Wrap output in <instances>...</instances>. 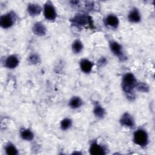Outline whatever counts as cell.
I'll return each instance as SVG.
<instances>
[{"label":"cell","mask_w":155,"mask_h":155,"mask_svg":"<svg viewBox=\"0 0 155 155\" xmlns=\"http://www.w3.org/2000/svg\"><path fill=\"white\" fill-rule=\"evenodd\" d=\"M136 84L137 81L135 76L132 73H128L123 76L121 86L125 93L128 94H131Z\"/></svg>","instance_id":"obj_1"},{"label":"cell","mask_w":155,"mask_h":155,"mask_svg":"<svg viewBox=\"0 0 155 155\" xmlns=\"http://www.w3.org/2000/svg\"><path fill=\"white\" fill-rule=\"evenodd\" d=\"M133 142L136 145L144 147L148 143V136L147 131L143 129H138L133 134Z\"/></svg>","instance_id":"obj_2"},{"label":"cell","mask_w":155,"mask_h":155,"mask_svg":"<svg viewBox=\"0 0 155 155\" xmlns=\"http://www.w3.org/2000/svg\"><path fill=\"white\" fill-rule=\"evenodd\" d=\"M44 15L45 19L49 21H53L57 17L56 9L50 1H47L44 5Z\"/></svg>","instance_id":"obj_3"},{"label":"cell","mask_w":155,"mask_h":155,"mask_svg":"<svg viewBox=\"0 0 155 155\" xmlns=\"http://www.w3.org/2000/svg\"><path fill=\"white\" fill-rule=\"evenodd\" d=\"M15 22V15L13 13H9L2 15L0 18V25L4 28L11 27Z\"/></svg>","instance_id":"obj_4"},{"label":"cell","mask_w":155,"mask_h":155,"mask_svg":"<svg viewBox=\"0 0 155 155\" xmlns=\"http://www.w3.org/2000/svg\"><path fill=\"white\" fill-rule=\"evenodd\" d=\"M71 22L76 26H84L90 23V19L83 14H78L71 19Z\"/></svg>","instance_id":"obj_5"},{"label":"cell","mask_w":155,"mask_h":155,"mask_svg":"<svg viewBox=\"0 0 155 155\" xmlns=\"http://www.w3.org/2000/svg\"><path fill=\"white\" fill-rule=\"evenodd\" d=\"M120 123L122 125L132 128L134 125V120L131 115L128 113H125L120 119Z\"/></svg>","instance_id":"obj_6"},{"label":"cell","mask_w":155,"mask_h":155,"mask_svg":"<svg viewBox=\"0 0 155 155\" xmlns=\"http://www.w3.org/2000/svg\"><path fill=\"white\" fill-rule=\"evenodd\" d=\"M89 151L90 153L93 155H103L105 154V150L104 147L98 144L96 142L91 143Z\"/></svg>","instance_id":"obj_7"},{"label":"cell","mask_w":155,"mask_h":155,"mask_svg":"<svg viewBox=\"0 0 155 155\" xmlns=\"http://www.w3.org/2000/svg\"><path fill=\"white\" fill-rule=\"evenodd\" d=\"M32 31L35 35L41 36L46 34L47 28L42 23L38 22L33 25L32 27Z\"/></svg>","instance_id":"obj_8"},{"label":"cell","mask_w":155,"mask_h":155,"mask_svg":"<svg viewBox=\"0 0 155 155\" xmlns=\"http://www.w3.org/2000/svg\"><path fill=\"white\" fill-rule=\"evenodd\" d=\"M19 64L18 58L16 55L8 56L5 61V65L7 68L10 69H13L16 68Z\"/></svg>","instance_id":"obj_9"},{"label":"cell","mask_w":155,"mask_h":155,"mask_svg":"<svg viewBox=\"0 0 155 155\" xmlns=\"http://www.w3.org/2000/svg\"><path fill=\"white\" fill-rule=\"evenodd\" d=\"M42 11V8L39 4L35 3H30L27 6V12L31 16H35L40 14Z\"/></svg>","instance_id":"obj_10"},{"label":"cell","mask_w":155,"mask_h":155,"mask_svg":"<svg viewBox=\"0 0 155 155\" xmlns=\"http://www.w3.org/2000/svg\"><path fill=\"white\" fill-rule=\"evenodd\" d=\"M110 48L111 51L119 58L123 57V51L122 46L116 41H112L110 43Z\"/></svg>","instance_id":"obj_11"},{"label":"cell","mask_w":155,"mask_h":155,"mask_svg":"<svg viewBox=\"0 0 155 155\" xmlns=\"http://www.w3.org/2000/svg\"><path fill=\"white\" fill-rule=\"evenodd\" d=\"M105 23L108 26L116 28L119 25V21L116 16L114 15H109L105 19Z\"/></svg>","instance_id":"obj_12"},{"label":"cell","mask_w":155,"mask_h":155,"mask_svg":"<svg viewBox=\"0 0 155 155\" xmlns=\"http://www.w3.org/2000/svg\"><path fill=\"white\" fill-rule=\"evenodd\" d=\"M128 19L130 22L133 23H137L140 22L141 16L139 10L136 8H133L128 15Z\"/></svg>","instance_id":"obj_13"},{"label":"cell","mask_w":155,"mask_h":155,"mask_svg":"<svg viewBox=\"0 0 155 155\" xmlns=\"http://www.w3.org/2000/svg\"><path fill=\"white\" fill-rule=\"evenodd\" d=\"M93 66V62L87 59H82L80 62V68L81 70L85 73H89L91 72Z\"/></svg>","instance_id":"obj_14"},{"label":"cell","mask_w":155,"mask_h":155,"mask_svg":"<svg viewBox=\"0 0 155 155\" xmlns=\"http://www.w3.org/2000/svg\"><path fill=\"white\" fill-rule=\"evenodd\" d=\"M93 113L96 117L99 119L103 118L105 115V110L98 103H96L94 105Z\"/></svg>","instance_id":"obj_15"},{"label":"cell","mask_w":155,"mask_h":155,"mask_svg":"<svg viewBox=\"0 0 155 155\" xmlns=\"http://www.w3.org/2000/svg\"><path fill=\"white\" fill-rule=\"evenodd\" d=\"M20 135L22 139L28 141L31 140L34 137L33 132L31 130L25 128H22L20 130Z\"/></svg>","instance_id":"obj_16"},{"label":"cell","mask_w":155,"mask_h":155,"mask_svg":"<svg viewBox=\"0 0 155 155\" xmlns=\"http://www.w3.org/2000/svg\"><path fill=\"white\" fill-rule=\"evenodd\" d=\"M83 102L82 99L78 96L73 97L69 101V106L73 109H76L82 106Z\"/></svg>","instance_id":"obj_17"},{"label":"cell","mask_w":155,"mask_h":155,"mask_svg":"<svg viewBox=\"0 0 155 155\" xmlns=\"http://www.w3.org/2000/svg\"><path fill=\"white\" fill-rule=\"evenodd\" d=\"M71 48L73 51L77 54L80 53L82 50L83 49V44L82 42L79 40H75L73 43L71 45Z\"/></svg>","instance_id":"obj_18"},{"label":"cell","mask_w":155,"mask_h":155,"mask_svg":"<svg viewBox=\"0 0 155 155\" xmlns=\"http://www.w3.org/2000/svg\"><path fill=\"white\" fill-rule=\"evenodd\" d=\"M5 150L8 155H16L18 153V150L16 147L12 143L7 144L5 147Z\"/></svg>","instance_id":"obj_19"},{"label":"cell","mask_w":155,"mask_h":155,"mask_svg":"<svg viewBox=\"0 0 155 155\" xmlns=\"http://www.w3.org/2000/svg\"><path fill=\"white\" fill-rule=\"evenodd\" d=\"M72 125V120L69 118H65L61 122V128L62 130L69 129Z\"/></svg>","instance_id":"obj_20"},{"label":"cell","mask_w":155,"mask_h":155,"mask_svg":"<svg viewBox=\"0 0 155 155\" xmlns=\"http://www.w3.org/2000/svg\"><path fill=\"white\" fill-rule=\"evenodd\" d=\"M135 88H136L138 91L144 93H147L149 91V87L148 85L143 82H137Z\"/></svg>","instance_id":"obj_21"},{"label":"cell","mask_w":155,"mask_h":155,"mask_svg":"<svg viewBox=\"0 0 155 155\" xmlns=\"http://www.w3.org/2000/svg\"><path fill=\"white\" fill-rule=\"evenodd\" d=\"M28 62L31 64H39L41 62L39 56L36 54H32L28 58Z\"/></svg>","instance_id":"obj_22"},{"label":"cell","mask_w":155,"mask_h":155,"mask_svg":"<svg viewBox=\"0 0 155 155\" xmlns=\"http://www.w3.org/2000/svg\"><path fill=\"white\" fill-rule=\"evenodd\" d=\"M106 62H107L106 59H105V58H101L99 59V62H98V64H99L100 65H104V64H105Z\"/></svg>","instance_id":"obj_23"}]
</instances>
